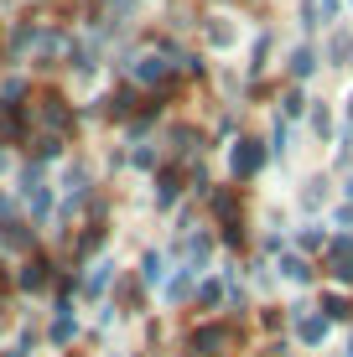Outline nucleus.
Wrapping results in <instances>:
<instances>
[{
    "mask_svg": "<svg viewBox=\"0 0 353 357\" xmlns=\"http://www.w3.org/2000/svg\"><path fill=\"white\" fill-rule=\"evenodd\" d=\"M229 342H234V331H229L224 321H203V326H192L187 347L198 352V357H224V352H229Z\"/></svg>",
    "mask_w": 353,
    "mask_h": 357,
    "instance_id": "f257e3e1",
    "label": "nucleus"
},
{
    "mask_svg": "<svg viewBox=\"0 0 353 357\" xmlns=\"http://www.w3.org/2000/svg\"><path fill=\"white\" fill-rule=\"evenodd\" d=\"M291 316H296V337H301V347H322V342H327V316H312L307 305H296Z\"/></svg>",
    "mask_w": 353,
    "mask_h": 357,
    "instance_id": "f03ea898",
    "label": "nucleus"
},
{
    "mask_svg": "<svg viewBox=\"0 0 353 357\" xmlns=\"http://www.w3.org/2000/svg\"><path fill=\"white\" fill-rule=\"evenodd\" d=\"M229 166H234V176H260L265 151H260L254 140H239V145H234V155H229Z\"/></svg>",
    "mask_w": 353,
    "mask_h": 357,
    "instance_id": "7ed1b4c3",
    "label": "nucleus"
},
{
    "mask_svg": "<svg viewBox=\"0 0 353 357\" xmlns=\"http://www.w3.org/2000/svg\"><path fill=\"white\" fill-rule=\"evenodd\" d=\"M327 269H333V280H353V238L327 243Z\"/></svg>",
    "mask_w": 353,
    "mask_h": 357,
    "instance_id": "20e7f679",
    "label": "nucleus"
},
{
    "mask_svg": "<svg viewBox=\"0 0 353 357\" xmlns=\"http://www.w3.org/2000/svg\"><path fill=\"white\" fill-rule=\"evenodd\" d=\"M177 192H182V176L177 171H161V176H156V207H172Z\"/></svg>",
    "mask_w": 353,
    "mask_h": 357,
    "instance_id": "39448f33",
    "label": "nucleus"
},
{
    "mask_svg": "<svg viewBox=\"0 0 353 357\" xmlns=\"http://www.w3.org/2000/svg\"><path fill=\"white\" fill-rule=\"evenodd\" d=\"M281 275L291 280V285H307V280H312V264L301 259V254H281Z\"/></svg>",
    "mask_w": 353,
    "mask_h": 357,
    "instance_id": "423d86ee",
    "label": "nucleus"
},
{
    "mask_svg": "<svg viewBox=\"0 0 353 357\" xmlns=\"http://www.w3.org/2000/svg\"><path fill=\"white\" fill-rule=\"evenodd\" d=\"M136 78H141V83H166V78H172V68H166L161 57H141V63H136Z\"/></svg>",
    "mask_w": 353,
    "mask_h": 357,
    "instance_id": "0eeeda50",
    "label": "nucleus"
},
{
    "mask_svg": "<svg viewBox=\"0 0 353 357\" xmlns=\"http://www.w3.org/2000/svg\"><path fill=\"white\" fill-rule=\"evenodd\" d=\"M192 275H198V269H182V275L172 280V285H166V301H172V305H182V301H187V295H192V285H198V280H192Z\"/></svg>",
    "mask_w": 353,
    "mask_h": 357,
    "instance_id": "6e6552de",
    "label": "nucleus"
},
{
    "mask_svg": "<svg viewBox=\"0 0 353 357\" xmlns=\"http://www.w3.org/2000/svg\"><path fill=\"white\" fill-rule=\"evenodd\" d=\"M338 10V0H307V6H301V16H307V26H317V21H327Z\"/></svg>",
    "mask_w": 353,
    "mask_h": 357,
    "instance_id": "1a4fd4ad",
    "label": "nucleus"
},
{
    "mask_svg": "<svg viewBox=\"0 0 353 357\" xmlns=\"http://www.w3.org/2000/svg\"><path fill=\"white\" fill-rule=\"evenodd\" d=\"M213 213L224 218V223H234V213H239V197H234V192H213Z\"/></svg>",
    "mask_w": 353,
    "mask_h": 357,
    "instance_id": "9d476101",
    "label": "nucleus"
},
{
    "mask_svg": "<svg viewBox=\"0 0 353 357\" xmlns=\"http://www.w3.org/2000/svg\"><path fill=\"white\" fill-rule=\"evenodd\" d=\"M161 275H166V259H161V254H145V259H141V280H145V285H156Z\"/></svg>",
    "mask_w": 353,
    "mask_h": 357,
    "instance_id": "9b49d317",
    "label": "nucleus"
},
{
    "mask_svg": "<svg viewBox=\"0 0 353 357\" xmlns=\"http://www.w3.org/2000/svg\"><path fill=\"white\" fill-rule=\"evenodd\" d=\"M224 295H229V290L218 285V280H203V285H198V301L208 305V311H213V305H224Z\"/></svg>",
    "mask_w": 353,
    "mask_h": 357,
    "instance_id": "f8f14e48",
    "label": "nucleus"
},
{
    "mask_svg": "<svg viewBox=\"0 0 353 357\" xmlns=\"http://www.w3.org/2000/svg\"><path fill=\"white\" fill-rule=\"evenodd\" d=\"M312 68H317V57H312V47H296V52H291V73H296V78H307Z\"/></svg>",
    "mask_w": 353,
    "mask_h": 357,
    "instance_id": "ddd939ff",
    "label": "nucleus"
},
{
    "mask_svg": "<svg viewBox=\"0 0 353 357\" xmlns=\"http://www.w3.org/2000/svg\"><path fill=\"white\" fill-rule=\"evenodd\" d=\"M322 311H327V321H348V301L343 295H322Z\"/></svg>",
    "mask_w": 353,
    "mask_h": 357,
    "instance_id": "4468645a",
    "label": "nucleus"
},
{
    "mask_svg": "<svg viewBox=\"0 0 353 357\" xmlns=\"http://www.w3.org/2000/svg\"><path fill=\"white\" fill-rule=\"evenodd\" d=\"M182 249H187V259H192V264H203V259H208V249H213V243H208V238L198 233V238H187Z\"/></svg>",
    "mask_w": 353,
    "mask_h": 357,
    "instance_id": "2eb2a0df",
    "label": "nucleus"
},
{
    "mask_svg": "<svg viewBox=\"0 0 353 357\" xmlns=\"http://www.w3.org/2000/svg\"><path fill=\"white\" fill-rule=\"evenodd\" d=\"M73 331H78V321H73V316H57V326H52V342L63 347V342H73Z\"/></svg>",
    "mask_w": 353,
    "mask_h": 357,
    "instance_id": "dca6fc26",
    "label": "nucleus"
},
{
    "mask_svg": "<svg viewBox=\"0 0 353 357\" xmlns=\"http://www.w3.org/2000/svg\"><path fill=\"white\" fill-rule=\"evenodd\" d=\"M208 42H213V47H229V42H234V26H224V21H213V26H208Z\"/></svg>",
    "mask_w": 353,
    "mask_h": 357,
    "instance_id": "f3484780",
    "label": "nucleus"
},
{
    "mask_svg": "<svg viewBox=\"0 0 353 357\" xmlns=\"http://www.w3.org/2000/svg\"><path fill=\"white\" fill-rule=\"evenodd\" d=\"M42 280H47V264H27V275H21V285H27V290H42Z\"/></svg>",
    "mask_w": 353,
    "mask_h": 357,
    "instance_id": "a211bd4d",
    "label": "nucleus"
},
{
    "mask_svg": "<svg viewBox=\"0 0 353 357\" xmlns=\"http://www.w3.org/2000/svg\"><path fill=\"white\" fill-rule=\"evenodd\" d=\"M338 223H343V228H353V202L343 207V213H338Z\"/></svg>",
    "mask_w": 353,
    "mask_h": 357,
    "instance_id": "6ab92c4d",
    "label": "nucleus"
},
{
    "mask_svg": "<svg viewBox=\"0 0 353 357\" xmlns=\"http://www.w3.org/2000/svg\"><path fill=\"white\" fill-rule=\"evenodd\" d=\"M348 119H353V98H348Z\"/></svg>",
    "mask_w": 353,
    "mask_h": 357,
    "instance_id": "aec40b11",
    "label": "nucleus"
},
{
    "mask_svg": "<svg viewBox=\"0 0 353 357\" xmlns=\"http://www.w3.org/2000/svg\"><path fill=\"white\" fill-rule=\"evenodd\" d=\"M343 192H348V197H353V181H348V187H343Z\"/></svg>",
    "mask_w": 353,
    "mask_h": 357,
    "instance_id": "412c9836",
    "label": "nucleus"
},
{
    "mask_svg": "<svg viewBox=\"0 0 353 357\" xmlns=\"http://www.w3.org/2000/svg\"><path fill=\"white\" fill-rule=\"evenodd\" d=\"M348 357H353V342H348Z\"/></svg>",
    "mask_w": 353,
    "mask_h": 357,
    "instance_id": "4be33fe9",
    "label": "nucleus"
},
{
    "mask_svg": "<svg viewBox=\"0 0 353 357\" xmlns=\"http://www.w3.org/2000/svg\"><path fill=\"white\" fill-rule=\"evenodd\" d=\"M0 166H6V155H0Z\"/></svg>",
    "mask_w": 353,
    "mask_h": 357,
    "instance_id": "5701e85b",
    "label": "nucleus"
}]
</instances>
